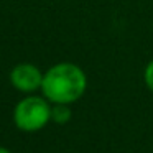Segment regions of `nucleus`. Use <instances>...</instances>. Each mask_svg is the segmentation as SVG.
<instances>
[{
    "label": "nucleus",
    "mask_w": 153,
    "mask_h": 153,
    "mask_svg": "<svg viewBox=\"0 0 153 153\" xmlns=\"http://www.w3.org/2000/svg\"><path fill=\"white\" fill-rule=\"evenodd\" d=\"M86 73L74 63H58L43 74L41 91L53 104H73L84 96Z\"/></svg>",
    "instance_id": "f257e3e1"
},
{
    "label": "nucleus",
    "mask_w": 153,
    "mask_h": 153,
    "mask_svg": "<svg viewBox=\"0 0 153 153\" xmlns=\"http://www.w3.org/2000/svg\"><path fill=\"white\" fill-rule=\"evenodd\" d=\"M15 125L23 132L41 130L51 120V105L46 97L28 96L17 104L13 110Z\"/></svg>",
    "instance_id": "f03ea898"
},
{
    "label": "nucleus",
    "mask_w": 153,
    "mask_h": 153,
    "mask_svg": "<svg viewBox=\"0 0 153 153\" xmlns=\"http://www.w3.org/2000/svg\"><path fill=\"white\" fill-rule=\"evenodd\" d=\"M10 82L20 92L30 94V92H35L36 89H41L43 73L35 64L20 63L10 71Z\"/></svg>",
    "instance_id": "7ed1b4c3"
},
{
    "label": "nucleus",
    "mask_w": 153,
    "mask_h": 153,
    "mask_svg": "<svg viewBox=\"0 0 153 153\" xmlns=\"http://www.w3.org/2000/svg\"><path fill=\"white\" fill-rule=\"evenodd\" d=\"M71 119L69 104H54L51 107V120L56 123H66Z\"/></svg>",
    "instance_id": "20e7f679"
},
{
    "label": "nucleus",
    "mask_w": 153,
    "mask_h": 153,
    "mask_svg": "<svg viewBox=\"0 0 153 153\" xmlns=\"http://www.w3.org/2000/svg\"><path fill=\"white\" fill-rule=\"evenodd\" d=\"M143 81H145L146 87L153 92V59L146 64L145 71H143Z\"/></svg>",
    "instance_id": "39448f33"
},
{
    "label": "nucleus",
    "mask_w": 153,
    "mask_h": 153,
    "mask_svg": "<svg viewBox=\"0 0 153 153\" xmlns=\"http://www.w3.org/2000/svg\"><path fill=\"white\" fill-rule=\"evenodd\" d=\"M0 153H12V152L7 150V148H4V146H0Z\"/></svg>",
    "instance_id": "423d86ee"
}]
</instances>
